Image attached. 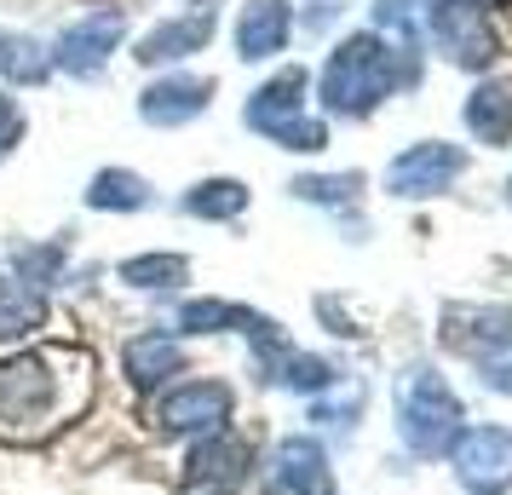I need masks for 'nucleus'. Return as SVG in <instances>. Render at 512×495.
Wrapping results in <instances>:
<instances>
[{"mask_svg":"<svg viewBox=\"0 0 512 495\" xmlns=\"http://www.w3.org/2000/svg\"><path fill=\"white\" fill-rule=\"evenodd\" d=\"M0 75L18 81V87H41L52 75V58H47V47L29 41V35H0Z\"/></svg>","mask_w":512,"mask_h":495,"instance_id":"16","label":"nucleus"},{"mask_svg":"<svg viewBox=\"0 0 512 495\" xmlns=\"http://www.w3.org/2000/svg\"><path fill=\"white\" fill-rule=\"evenodd\" d=\"M288 29H294V12L288 0H248L242 18H236V52L259 64V58H277L288 47Z\"/></svg>","mask_w":512,"mask_h":495,"instance_id":"9","label":"nucleus"},{"mask_svg":"<svg viewBox=\"0 0 512 495\" xmlns=\"http://www.w3.org/2000/svg\"><path fill=\"white\" fill-rule=\"evenodd\" d=\"M41 317H47V300H41L35 288H24L18 277H6V283H0V340L29 334Z\"/></svg>","mask_w":512,"mask_h":495,"instance_id":"18","label":"nucleus"},{"mask_svg":"<svg viewBox=\"0 0 512 495\" xmlns=\"http://www.w3.org/2000/svg\"><path fill=\"white\" fill-rule=\"evenodd\" d=\"M93 398V357L75 346H47L0 363V438L41 444L47 432L75 421Z\"/></svg>","mask_w":512,"mask_h":495,"instance_id":"1","label":"nucleus"},{"mask_svg":"<svg viewBox=\"0 0 512 495\" xmlns=\"http://www.w3.org/2000/svg\"><path fill=\"white\" fill-rule=\"evenodd\" d=\"M277 478H288V484H300V490H311V495H328V484H334L323 449L305 444V438H294V444L277 449Z\"/></svg>","mask_w":512,"mask_h":495,"instance_id":"17","label":"nucleus"},{"mask_svg":"<svg viewBox=\"0 0 512 495\" xmlns=\"http://www.w3.org/2000/svg\"><path fill=\"white\" fill-rule=\"evenodd\" d=\"M455 467L461 484L478 495H501L512 490V432L507 426H472L455 438Z\"/></svg>","mask_w":512,"mask_h":495,"instance_id":"5","label":"nucleus"},{"mask_svg":"<svg viewBox=\"0 0 512 495\" xmlns=\"http://www.w3.org/2000/svg\"><path fill=\"white\" fill-rule=\"evenodd\" d=\"M305 202H351L357 196V173H340V179H294Z\"/></svg>","mask_w":512,"mask_h":495,"instance_id":"24","label":"nucleus"},{"mask_svg":"<svg viewBox=\"0 0 512 495\" xmlns=\"http://www.w3.org/2000/svg\"><path fill=\"white\" fill-rule=\"evenodd\" d=\"M179 208L196 213V219H236V213L248 208V185H236V179H208V185L190 190Z\"/></svg>","mask_w":512,"mask_h":495,"instance_id":"20","label":"nucleus"},{"mask_svg":"<svg viewBox=\"0 0 512 495\" xmlns=\"http://www.w3.org/2000/svg\"><path fill=\"white\" fill-rule=\"evenodd\" d=\"M397 426L415 455H443L461 438V403L432 369H409L397 380Z\"/></svg>","mask_w":512,"mask_h":495,"instance_id":"3","label":"nucleus"},{"mask_svg":"<svg viewBox=\"0 0 512 495\" xmlns=\"http://www.w3.org/2000/svg\"><path fill=\"white\" fill-rule=\"evenodd\" d=\"M18 139H24V110H18L12 98H0V156H6Z\"/></svg>","mask_w":512,"mask_h":495,"instance_id":"25","label":"nucleus"},{"mask_svg":"<svg viewBox=\"0 0 512 495\" xmlns=\"http://www.w3.org/2000/svg\"><path fill=\"white\" fill-rule=\"evenodd\" d=\"M455 323H472V334H455V346H512V311H455Z\"/></svg>","mask_w":512,"mask_h":495,"instance_id":"22","label":"nucleus"},{"mask_svg":"<svg viewBox=\"0 0 512 495\" xmlns=\"http://www.w3.org/2000/svg\"><path fill=\"white\" fill-rule=\"evenodd\" d=\"M58 271H64V248H18V283L24 288L47 294L58 283Z\"/></svg>","mask_w":512,"mask_h":495,"instance_id":"23","label":"nucleus"},{"mask_svg":"<svg viewBox=\"0 0 512 495\" xmlns=\"http://www.w3.org/2000/svg\"><path fill=\"white\" fill-rule=\"evenodd\" d=\"M219 495H231V490H219Z\"/></svg>","mask_w":512,"mask_h":495,"instance_id":"28","label":"nucleus"},{"mask_svg":"<svg viewBox=\"0 0 512 495\" xmlns=\"http://www.w3.org/2000/svg\"><path fill=\"white\" fill-rule=\"evenodd\" d=\"M455 173H461V150H455V144H415V150H403V156L386 167V190H392V196H432V190H443Z\"/></svg>","mask_w":512,"mask_h":495,"instance_id":"7","label":"nucleus"},{"mask_svg":"<svg viewBox=\"0 0 512 495\" xmlns=\"http://www.w3.org/2000/svg\"><path fill=\"white\" fill-rule=\"evenodd\" d=\"M213 35V12H190V18H167L139 41V64H167V58H185V52H202Z\"/></svg>","mask_w":512,"mask_h":495,"instance_id":"12","label":"nucleus"},{"mask_svg":"<svg viewBox=\"0 0 512 495\" xmlns=\"http://www.w3.org/2000/svg\"><path fill=\"white\" fill-rule=\"evenodd\" d=\"M179 329H190V334H219V329L259 334L265 317H254L248 306H231V300H190V306L179 311Z\"/></svg>","mask_w":512,"mask_h":495,"instance_id":"14","label":"nucleus"},{"mask_svg":"<svg viewBox=\"0 0 512 495\" xmlns=\"http://www.w3.org/2000/svg\"><path fill=\"white\" fill-rule=\"evenodd\" d=\"M397 81H415V64L380 35H351L323 64V104L334 116H369Z\"/></svg>","mask_w":512,"mask_h":495,"instance_id":"2","label":"nucleus"},{"mask_svg":"<svg viewBox=\"0 0 512 495\" xmlns=\"http://www.w3.org/2000/svg\"><path fill=\"white\" fill-rule=\"evenodd\" d=\"M300 116H305V70H282L277 81H265L248 98V127L254 133H271V139H282Z\"/></svg>","mask_w":512,"mask_h":495,"instance_id":"10","label":"nucleus"},{"mask_svg":"<svg viewBox=\"0 0 512 495\" xmlns=\"http://www.w3.org/2000/svg\"><path fill=\"white\" fill-rule=\"evenodd\" d=\"M208 98H213L208 75H167V81L139 93V116L150 127H185V121H196L208 110Z\"/></svg>","mask_w":512,"mask_h":495,"instance_id":"8","label":"nucleus"},{"mask_svg":"<svg viewBox=\"0 0 512 495\" xmlns=\"http://www.w3.org/2000/svg\"><path fill=\"white\" fill-rule=\"evenodd\" d=\"M121 277H127L133 288H173V283L190 277V265L179 260V254H139V260L121 265Z\"/></svg>","mask_w":512,"mask_h":495,"instance_id":"21","label":"nucleus"},{"mask_svg":"<svg viewBox=\"0 0 512 495\" xmlns=\"http://www.w3.org/2000/svg\"><path fill=\"white\" fill-rule=\"evenodd\" d=\"M236 409V392L225 386V380H185L179 392H167L162 403H156V426L162 432H179V438H208V432H225V421H231Z\"/></svg>","mask_w":512,"mask_h":495,"instance_id":"4","label":"nucleus"},{"mask_svg":"<svg viewBox=\"0 0 512 495\" xmlns=\"http://www.w3.org/2000/svg\"><path fill=\"white\" fill-rule=\"evenodd\" d=\"M489 386H495V392H512V363H495V369H489Z\"/></svg>","mask_w":512,"mask_h":495,"instance_id":"26","label":"nucleus"},{"mask_svg":"<svg viewBox=\"0 0 512 495\" xmlns=\"http://www.w3.org/2000/svg\"><path fill=\"white\" fill-rule=\"evenodd\" d=\"M242 472H248V444L231 438V432H208L202 444L190 449V461H185L190 484H236Z\"/></svg>","mask_w":512,"mask_h":495,"instance_id":"13","label":"nucleus"},{"mask_svg":"<svg viewBox=\"0 0 512 495\" xmlns=\"http://www.w3.org/2000/svg\"><path fill=\"white\" fill-rule=\"evenodd\" d=\"M87 202L104 213H133L150 202V185H144L139 173H127V167H104L93 185H87Z\"/></svg>","mask_w":512,"mask_h":495,"instance_id":"15","label":"nucleus"},{"mask_svg":"<svg viewBox=\"0 0 512 495\" xmlns=\"http://www.w3.org/2000/svg\"><path fill=\"white\" fill-rule=\"evenodd\" d=\"M466 127H472L478 139H489V144H507V133H512V93L507 87H484V93H472V104H466Z\"/></svg>","mask_w":512,"mask_h":495,"instance_id":"19","label":"nucleus"},{"mask_svg":"<svg viewBox=\"0 0 512 495\" xmlns=\"http://www.w3.org/2000/svg\"><path fill=\"white\" fill-rule=\"evenodd\" d=\"M265 495H311V490H300V484H288V478H271V490Z\"/></svg>","mask_w":512,"mask_h":495,"instance_id":"27","label":"nucleus"},{"mask_svg":"<svg viewBox=\"0 0 512 495\" xmlns=\"http://www.w3.org/2000/svg\"><path fill=\"white\" fill-rule=\"evenodd\" d=\"M173 375H185V346L173 334H139V340H127V380L139 392H156Z\"/></svg>","mask_w":512,"mask_h":495,"instance_id":"11","label":"nucleus"},{"mask_svg":"<svg viewBox=\"0 0 512 495\" xmlns=\"http://www.w3.org/2000/svg\"><path fill=\"white\" fill-rule=\"evenodd\" d=\"M121 35H127V18L104 6V12H93V18H81V24H70L64 35H58V47H52V64L87 81V75L104 70V58L121 47Z\"/></svg>","mask_w":512,"mask_h":495,"instance_id":"6","label":"nucleus"}]
</instances>
